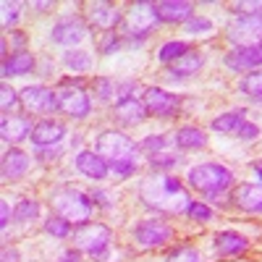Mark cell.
<instances>
[{"mask_svg":"<svg viewBox=\"0 0 262 262\" xmlns=\"http://www.w3.org/2000/svg\"><path fill=\"white\" fill-rule=\"evenodd\" d=\"M257 134H259V128H257L254 123H247V121H244V126H242V128H238V131H236V137H238V139H244V142H249V139H254Z\"/></svg>","mask_w":262,"mask_h":262,"instance_id":"41","label":"cell"},{"mask_svg":"<svg viewBox=\"0 0 262 262\" xmlns=\"http://www.w3.org/2000/svg\"><path fill=\"white\" fill-rule=\"evenodd\" d=\"M16 259H18L16 249H3V262H16Z\"/></svg>","mask_w":262,"mask_h":262,"instance_id":"46","label":"cell"},{"mask_svg":"<svg viewBox=\"0 0 262 262\" xmlns=\"http://www.w3.org/2000/svg\"><path fill=\"white\" fill-rule=\"evenodd\" d=\"M155 24H158L155 3H137V6H131V11L123 18V32L131 37H144L152 32Z\"/></svg>","mask_w":262,"mask_h":262,"instance_id":"9","label":"cell"},{"mask_svg":"<svg viewBox=\"0 0 262 262\" xmlns=\"http://www.w3.org/2000/svg\"><path fill=\"white\" fill-rule=\"evenodd\" d=\"M186 53H189V45H186V42L173 39V42H165V45L160 48L158 58H160L163 63H173V60H179V58H181V55H186Z\"/></svg>","mask_w":262,"mask_h":262,"instance_id":"28","label":"cell"},{"mask_svg":"<svg viewBox=\"0 0 262 262\" xmlns=\"http://www.w3.org/2000/svg\"><path fill=\"white\" fill-rule=\"evenodd\" d=\"M205 142H207L205 131L196 126H181L176 131V144L181 149H200V147H205Z\"/></svg>","mask_w":262,"mask_h":262,"instance_id":"24","label":"cell"},{"mask_svg":"<svg viewBox=\"0 0 262 262\" xmlns=\"http://www.w3.org/2000/svg\"><path fill=\"white\" fill-rule=\"evenodd\" d=\"M63 137H66V126H63L60 121H50V118L34 123V126H32V134H29L32 144H37L39 149H42V147H53V144H58Z\"/></svg>","mask_w":262,"mask_h":262,"instance_id":"15","label":"cell"},{"mask_svg":"<svg viewBox=\"0 0 262 262\" xmlns=\"http://www.w3.org/2000/svg\"><path fill=\"white\" fill-rule=\"evenodd\" d=\"M37 215H39V202H37V200H21V202L16 205V212H13V217H16L18 223L34 221Z\"/></svg>","mask_w":262,"mask_h":262,"instance_id":"30","label":"cell"},{"mask_svg":"<svg viewBox=\"0 0 262 262\" xmlns=\"http://www.w3.org/2000/svg\"><path fill=\"white\" fill-rule=\"evenodd\" d=\"M249 247V242L242 236V233H236V231H221L215 236V249L221 257H233V254H242L244 249Z\"/></svg>","mask_w":262,"mask_h":262,"instance_id":"22","label":"cell"},{"mask_svg":"<svg viewBox=\"0 0 262 262\" xmlns=\"http://www.w3.org/2000/svg\"><path fill=\"white\" fill-rule=\"evenodd\" d=\"M58 262H79V249H66L58 257Z\"/></svg>","mask_w":262,"mask_h":262,"instance_id":"43","label":"cell"},{"mask_svg":"<svg viewBox=\"0 0 262 262\" xmlns=\"http://www.w3.org/2000/svg\"><path fill=\"white\" fill-rule=\"evenodd\" d=\"M254 170H257V176H259V181H262V163H257V165H254Z\"/></svg>","mask_w":262,"mask_h":262,"instance_id":"47","label":"cell"},{"mask_svg":"<svg viewBox=\"0 0 262 262\" xmlns=\"http://www.w3.org/2000/svg\"><path fill=\"white\" fill-rule=\"evenodd\" d=\"M63 63H66V69H71L74 74H81V71H90L92 58H90V53H84V50H71V53L63 55Z\"/></svg>","mask_w":262,"mask_h":262,"instance_id":"27","label":"cell"},{"mask_svg":"<svg viewBox=\"0 0 262 262\" xmlns=\"http://www.w3.org/2000/svg\"><path fill=\"white\" fill-rule=\"evenodd\" d=\"M29 170V158L27 152L21 149H8L3 155V163H0V176H3V181H18L24 173Z\"/></svg>","mask_w":262,"mask_h":262,"instance_id":"16","label":"cell"},{"mask_svg":"<svg viewBox=\"0 0 262 262\" xmlns=\"http://www.w3.org/2000/svg\"><path fill=\"white\" fill-rule=\"evenodd\" d=\"M84 32H86V27L81 24V18H63L53 27L50 37H53L55 45L71 48V45H79V42L84 39Z\"/></svg>","mask_w":262,"mask_h":262,"instance_id":"14","label":"cell"},{"mask_svg":"<svg viewBox=\"0 0 262 262\" xmlns=\"http://www.w3.org/2000/svg\"><path fill=\"white\" fill-rule=\"evenodd\" d=\"M231 200L236 207H242L247 212H262V184H242L236 186Z\"/></svg>","mask_w":262,"mask_h":262,"instance_id":"17","label":"cell"},{"mask_svg":"<svg viewBox=\"0 0 262 262\" xmlns=\"http://www.w3.org/2000/svg\"><path fill=\"white\" fill-rule=\"evenodd\" d=\"M202 63H205V58L200 55V53H186V55H181L179 60H173L170 63V74H176V76H191V74H196L202 69Z\"/></svg>","mask_w":262,"mask_h":262,"instance_id":"25","label":"cell"},{"mask_svg":"<svg viewBox=\"0 0 262 262\" xmlns=\"http://www.w3.org/2000/svg\"><path fill=\"white\" fill-rule=\"evenodd\" d=\"M233 8L236 13L244 11V16H262V3H236Z\"/></svg>","mask_w":262,"mask_h":262,"instance_id":"40","label":"cell"},{"mask_svg":"<svg viewBox=\"0 0 262 262\" xmlns=\"http://www.w3.org/2000/svg\"><path fill=\"white\" fill-rule=\"evenodd\" d=\"M45 231L50 236H58V238H66L71 233V223L69 221H63V217H50V221L45 223Z\"/></svg>","mask_w":262,"mask_h":262,"instance_id":"33","label":"cell"},{"mask_svg":"<svg viewBox=\"0 0 262 262\" xmlns=\"http://www.w3.org/2000/svg\"><path fill=\"white\" fill-rule=\"evenodd\" d=\"M118 45H121V42H118L116 32H105L102 39H100V53H105V55H107V53H116Z\"/></svg>","mask_w":262,"mask_h":262,"instance_id":"38","label":"cell"},{"mask_svg":"<svg viewBox=\"0 0 262 262\" xmlns=\"http://www.w3.org/2000/svg\"><path fill=\"white\" fill-rule=\"evenodd\" d=\"M86 18H90V24L100 32H111L123 21L121 11L111 3H92L90 11H86Z\"/></svg>","mask_w":262,"mask_h":262,"instance_id":"13","label":"cell"},{"mask_svg":"<svg viewBox=\"0 0 262 262\" xmlns=\"http://www.w3.org/2000/svg\"><path fill=\"white\" fill-rule=\"evenodd\" d=\"M155 13L158 21H168V24H186L191 18V3H179V0H163V3H155Z\"/></svg>","mask_w":262,"mask_h":262,"instance_id":"18","label":"cell"},{"mask_svg":"<svg viewBox=\"0 0 262 262\" xmlns=\"http://www.w3.org/2000/svg\"><path fill=\"white\" fill-rule=\"evenodd\" d=\"M176 163H179L176 158H168V160H158L155 158V160H152V165H155V168H170V165H176Z\"/></svg>","mask_w":262,"mask_h":262,"instance_id":"45","label":"cell"},{"mask_svg":"<svg viewBox=\"0 0 262 262\" xmlns=\"http://www.w3.org/2000/svg\"><path fill=\"white\" fill-rule=\"evenodd\" d=\"M142 105H144V111L149 116H155V118H170V116L179 113V105L181 102H179L176 95L160 90V86H147L144 95H142Z\"/></svg>","mask_w":262,"mask_h":262,"instance_id":"8","label":"cell"},{"mask_svg":"<svg viewBox=\"0 0 262 262\" xmlns=\"http://www.w3.org/2000/svg\"><path fill=\"white\" fill-rule=\"evenodd\" d=\"M74 247L79 252L102 259L107 254V247H111V228L102 223H81L74 231Z\"/></svg>","mask_w":262,"mask_h":262,"instance_id":"5","label":"cell"},{"mask_svg":"<svg viewBox=\"0 0 262 262\" xmlns=\"http://www.w3.org/2000/svg\"><path fill=\"white\" fill-rule=\"evenodd\" d=\"M186 179L189 186H194L202 194H221L233 184V173L221 163H202V165H194Z\"/></svg>","mask_w":262,"mask_h":262,"instance_id":"4","label":"cell"},{"mask_svg":"<svg viewBox=\"0 0 262 262\" xmlns=\"http://www.w3.org/2000/svg\"><path fill=\"white\" fill-rule=\"evenodd\" d=\"M58 155H60V149H45V147L37 152V158H39V160H55Z\"/></svg>","mask_w":262,"mask_h":262,"instance_id":"44","label":"cell"},{"mask_svg":"<svg viewBox=\"0 0 262 262\" xmlns=\"http://www.w3.org/2000/svg\"><path fill=\"white\" fill-rule=\"evenodd\" d=\"M18 100H21V97H18V95H16L13 90H11L8 84H3V86H0V107H3V113L13 111Z\"/></svg>","mask_w":262,"mask_h":262,"instance_id":"34","label":"cell"},{"mask_svg":"<svg viewBox=\"0 0 262 262\" xmlns=\"http://www.w3.org/2000/svg\"><path fill=\"white\" fill-rule=\"evenodd\" d=\"M58 107L71 118H86L92 111V102H90V95H86L79 84L66 81L58 90Z\"/></svg>","mask_w":262,"mask_h":262,"instance_id":"6","label":"cell"},{"mask_svg":"<svg viewBox=\"0 0 262 262\" xmlns=\"http://www.w3.org/2000/svg\"><path fill=\"white\" fill-rule=\"evenodd\" d=\"M226 66L233 71H249V69H262V45L252 48H233L226 55Z\"/></svg>","mask_w":262,"mask_h":262,"instance_id":"12","label":"cell"},{"mask_svg":"<svg viewBox=\"0 0 262 262\" xmlns=\"http://www.w3.org/2000/svg\"><path fill=\"white\" fill-rule=\"evenodd\" d=\"M95 152L121 179H128L131 173L137 170V152H139V147L131 142L126 134H121V131H102V134L97 137Z\"/></svg>","mask_w":262,"mask_h":262,"instance_id":"2","label":"cell"},{"mask_svg":"<svg viewBox=\"0 0 262 262\" xmlns=\"http://www.w3.org/2000/svg\"><path fill=\"white\" fill-rule=\"evenodd\" d=\"M34 69V58L27 50H18L16 55H11V60H3V76H24Z\"/></svg>","mask_w":262,"mask_h":262,"instance_id":"23","label":"cell"},{"mask_svg":"<svg viewBox=\"0 0 262 262\" xmlns=\"http://www.w3.org/2000/svg\"><path fill=\"white\" fill-rule=\"evenodd\" d=\"M228 37L236 42V48L262 45V16H238L228 24Z\"/></svg>","mask_w":262,"mask_h":262,"instance_id":"7","label":"cell"},{"mask_svg":"<svg viewBox=\"0 0 262 262\" xmlns=\"http://www.w3.org/2000/svg\"><path fill=\"white\" fill-rule=\"evenodd\" d=\"M18 3H8V0H6V3H3V27L8 29V27H13L16 24V21H18Z\"/></svg>","mask_w":262,"mask_h":262,"instance_id":"37","label":"cell"},{"mask_svg":"<svg viewBox=\"0 0 262 262\" xmlns=\"http://www.w3.org/2000/svg\"><path fill=\"white\" fill-rule=\"evenodd\" d=\"M163 147H165V139H163V137H155V134L147 137V139L139 144V149H144V152H160Z\"/></svg>","mask_w":262,"mask_h":262,"instance_id":"39","label":"cell"},{"mask_svg":"<svg viewBox=\"0 0 262 262\" xmlns=\"http://www.w3.org/2000/svg\"><path fill=\"white\" fill-rule=\"evenodd\" d=\"M242 92L254 100H262V69H257L242 79Z\"/></svg>","mask_w":262,"mask_h":262,"instance_id":"29","label":"cell"},{"mask_svg":"<svg viewBox=\"0 0 262 262\" xmlns=\"http://www.w3.org/2000/svg\"><path fill=\"white\" fill-rule=\"evenodd\" d=\"M165 262H200V252L194 247H176L173 252H168Z\"/></svg>","mask_w":262,"mask_h":262,"instance_id":"31","label":"cell"},{"mask_svg":"<svg viewBox=\"0 0 262 262\" xmlns=\"http://www.w3.org/2000/svg\"><path fill=\"white\" fill-rule=\"evenodd\" d=\"M32 134V126L24 116H6L3 121H0V137H3V142L8 144H16L21 139H29Z\"/></svg>","mask_w":262,"mask_h":262,"instance_id":"20","label":"cell"},{"mask_svg":"<svg viewBox=\"0 0 262 262\" xmlns=\"http://www.w3.org/2000/svg\"><path fill=\"white\" fill-rule=\"evenodd\" d=\"M244 116H247L244 111L223 113V116H217V118L212 121V128H215V131H221V134H236V131L244 126V121H247Z\"/></svg>","mask_w":262,"mask_h":262,"instance_id":"26","label":"cell"},{"mask_svg":"<svg viewBox=\"0 0 262 262\" xmlns=\"http://www.w3.org/2000/svg\"><path fill=\"white\" fill-rule=\"evenodd\" d=\"M21 105L27 107L29 113H37V116H48L58 107V92L48 90L42 84H34V86H27L21 92Z\"/></svg>","mask_w":262,"mask_h":262,"instance_id":"10","label":"cell"},{"mask_svg":"<svg viewBox=\"0 0 262 262\" xmlns=\"http://www.w3.org/2000/svg\"><path fill=\"white\" fill-rule=\"evenodd\" d=\"M189 215H191V221L207 223L210 217H212V210H210L207 205H202V202H191V207H189Z\"/></svg>","mask_w":262,"mask_h":262,"instance_id":"35","label":"cell"},{"mask_svg":"<svg viewBox=\"0 0 262 262\" xmlns=\"http://www.w3.org/2000/svg\"><path fill=\"white\" fill-rule=\"evenodd\" d=\"M50 207L58 212V217L69 223H90V215H92V202L90 196L81 194L79 189H71V186H60L50 194Z\"/></svg>","mask_w":262,"mask_h":262,"instance_id":"3","label":"cell"},{"mask_svg":"<svg viewBox=\"0 0 262 262\" xmlns=\"http://www.w3.org/2000/svg\"><path fill=\"white\" fill-rule=\"evenodd\" d=\"M76 168L84 173L86 179H95V181H102L107 176V163L97 155V152H90V149H81L76 155Z\"/></svg>","mask_w":262,"mask_h":262,"instance_id":"19","label":"cell"},{"mask_svg":"<svg viewBox=\"0 0 262 262\" xmlns=\"http://www.w3.org/2000/svg\"><path fill=\"white\" fill-rule=\"evenodd\" d=\"M139 194L147 207H155L160 212H189L191 196L179 184V179L170 176H152L139 186Z\"/></svg>","mask_w":262,"mask_h":262,"instance_id":"1","label":"cell"},{"mask_svg":"<svg viewBox=\"0 0 262 262\" xmlns=\"http://www.w3.org/2000/svg\"><path fill=\"white\" fill-rule=\"evenodd\" d=\"M8 223H11V212H8V202L3 200L0 202V228H8Z\"/></svg>","mask_w":262,"mask_h":262,"instance_id":"42","label":"cell"},{"mask_svg":"<svg viewBox=\"0 0 262 262\" xmlns=\"http://www.w3.org/2000/svg\"><path fill=\"white\" fill-rule=\"evenodd\" d=\"M92 90H95V95L100 97V100H107V97H111L113 95V90H116V86H113V81H107V79H95L92 81Z\"/></svg>","mask_w":262,"mask_h":262,"instance_id":"36","label":"cell"},{"mask_svg":"<svg viewBox=\"0 0 262 262\" xmlns=\"http://www.w3.org/2000/svg\"><path fill=\"white\" fill-rule=\"evenodd\" d=\"M170 226H165L158 217H149V221H142L137 228H134V238L142 244V247H163L165 242H170Z\"/></svg>","mask_w":262,"mask_h":262,"instance_id":"11","label":"cell"},{"mask_svg":"<svg viewBox=\"0 0 262 262\" xmlns=\"http://www.w3.org/2000/svg\"><path fill=\"white\" fill-rule=\"evenodd\" d=\"M116 121L123 123V126H137L144 121L147 111H144V105L137 100V97H128V100H118L116 102V111H113Z\"/></svg>","mask_w":262,"mask_h":262,"instance_id":"21","label":"cell"},{"mask_svg":"<svg viewBox=\"0 0 262 262\" xmlns=\"http://www.w3.org/2000/svg\"><path fill=\"white\" fill-rule=\"evenodd\" d=\"M184 32H189V34H207V32H212V21L205 18V16H191L184 24Z\"/></svg>","mask_w":262,"mask_h":262,"instance_id":"32","label":"cell"}]
</instances>
